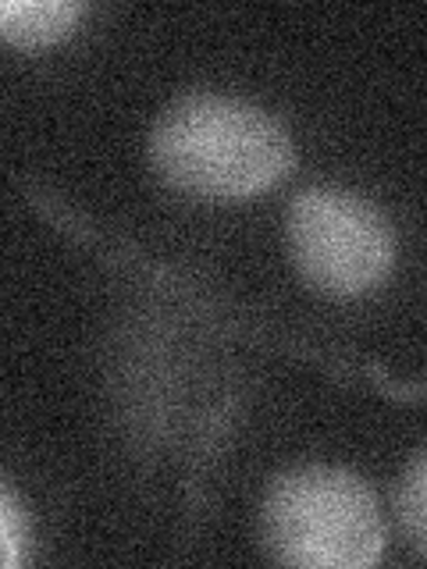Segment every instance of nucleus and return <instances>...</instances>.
I'll return each instance as SVG.
<instances>
[{
    "label": "nucleus",
    "instance_id": "obj_2",
    "mask_svg": "<svg viewBox=\"0 0 427 569\" xmlns=\"http://www.w3.org/2000/svg\"><path fill=\"white\" fill-rule=\"evenodd\" d=\"M260 541L281 566L370 569L385 551V523L370 488L356 473L299 467L267 488Z\"/></svg>",
    "mask_w": 427,
    "mask_h": 569
},
{
    "label": "nucleus",
    "instance_id": "obj_4",
    "mask_svg": "<svg viewBox=\"0 0 427 569\" xmlns=\"http://www.w3.org/2000/svg\"><path fill=\"white\" fill-rule=\"evenodd\" d=\"M82 4L71 0H0V40L22 50L50 47L76 29Z\"/></svg>",
    "mask_w": 427,
    "mask_h": 569
},
{
    "label": "nucleus",
    "instance_id": "obj_5",
    "mask_svg": "<svg viewBox=\"0 0 427 569\" xmlns=\"http://www.w3.org/2000/svg\"><path fill=\"white\" fill-rule=\"evenodd\" d=\"M424 452L414 456V462H409V473L403 480V488H399V516H403V523H406V533H409V541H414V551L417 556H424L427 545H424V520H427V506H424Z\"/></svg>",
    "mask_w": 427,
    "mask_h": 569
},
{
    "label": "nucleus",
    "instance_id": "obj_3",
    "mask_svg": "<svg viewBox=\"0 0 427 569\" xmlns=\"http://www.w3.org/2000/svg\"><path fill=\"white\" fill-rule=\"evenodd\" d=\"M285 231L299 274L335 299L374 292L396 263V236L388 218L352 189L320 186L299 192Z\"/></svg>",
    "mask_w": 427,
    "mask_h": 569
},
{
    "label": "nucleus",
    "instance_id": "obj_6",
    "mask_svg": "<svg viewBox=\"0 0 427 569\" xmlns=\"http://www.w3.org/2000/svg\"><path fill=\"white\" fill-rule=\"evenodd\" d=\"M22 551H26V520L18 512L14 498L0 488V569L22 562Z\"/></svg>",
    "mask_w": 427,
    "mask_h": 569
},
{
    "label": "nucleus",
    "instance_id": "obj_1",
    "mask_svg": "<svg viewBox=\"0 0 427 569\" xmlns=\"http://www.w3.org/2000/svg\"><path fill=\"white\" fill-rule=\"evenodd\" d=\"M153 171L178 192L203 200H246L292 171V139L264 107L189 93L160 111L150 136Z\"/></svg>",
    "mask_w": 427,
    "mask_h": 569
}]
</instances>
